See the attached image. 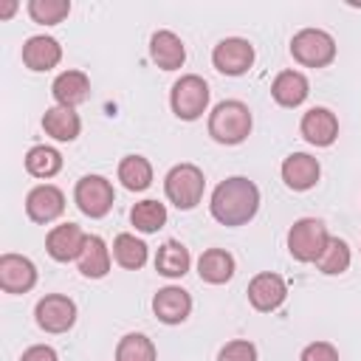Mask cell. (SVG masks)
Listing matches in <instances>:
<instances>
[{
  "mask_svg": "<svg viewBox=\"0 0 361 361\" xmlns=\"http://www.w3.org/2000/svg\"><path fill=\"white\" fill-rule=\"evenodd\" d=\"M259 209V189L254 180L234 175L214 186L209 212L220 226H245Z\"/></svg>",
  "mask_w": 361,
  "mask_h": 361,
  "instance_id": "6da1fadb",
  "label": "cell"
},
{
  "mask_svg": "<svg viewBox=\"0 0 361 361\" xmlns=\"http://www.w3.org/2000/svg\"><path fill=\"white\" fill-rule=\"evenodd\" d=\"M251 110L248 104L237 102V99H226L220 104H214V110L209 113V135L217 144H243L251 133Z\"/></svg>",
  "mask_w": 361,
  "mask_h": 361,
  "instance_id": "7a4b0ae2",
  "label": "cell"
},
{
  "mask_svg": "<svg viewBox=\"0 0 361 361\" xmlns=\"http://www.w3.org/2000/svg\"><path fill=\"white\" fill-rule=\"evenodd\" d=\"M203 189H206V178H203V169L195 164H178L164 178V192H166L169 203H175L183 212H189L200 203Z\"/></svg>",
  "mask_w": 361,
  "mask_h": 361,
  "instance_id": "3957f363",
  "label": "cell"
},
{
  "mask_svg": "<svg viewBox=\"0 0 361 361\" xmlns=\"http://www.w3.org/2000/svg\"><path fill=\"white\" fill-rule=\"evenodd\" d=\"M169 104H172V113L180 121L200 118L206 113V107H209V85H206V79H200L197 73L180 76L169 90Z\"/></svg>",
  "mask_w": 361,
  "mask_h": 361,
  "instance_id": "277c9868",
  "label": "cell"
},
{
  "mask_svg": "<svg viewBox=\"0 0 361 361\" xmlns=\"http://www.w3.org/2000/svg\"><path fill=\"white\" fill-rule=\"evenodd\" d=\"M290 56L305 68H324L336 59V39L322 28H302L290 39Z\"/></svg>",
  "mask_w": 361,
  "mask_h": 361,
  "instance_id": "5b68a950",
  "label": "cell"
},
{
  "mask_svg": "<svg viewBox=\"0 0 361 361\" xmlns=\"http://www.w3.org/2000/svg\"><path fill=\"white\" fill-rule=\"evenodd\" d=\"M327 226L316 217H302L288 231V251L296 262H316L327 245Z\"/></svg>",
  "mask_w": 361,
  "mask_h": 361,
  "instance_id": "8992f818",
  "label": "cell"
},
{
  "mask_svg": "<svg viewBox=\"0 0 361 361\" xmlns=\"http://www.w3.org/2000/svg\"><path fill=\"white\" fill-rule=\"evenodd\" d=\"M73 200H76V206H79L82 214H87V217H104L113 209L116 192H113V183L107 178H102V175H85V178L76 180Z\"/></svg>",
  "mask_w": 361,
  "mask_h": 361,
  "instance_id": "52a82bcc",
  "label": "cell"
},
{
  "mask_svg": "<svg viewBox=\"0 0 361 361\" xmlns=\"http://www.w3.org/2000/svg\"><path fill=\"white\" fill-rule=\"evenodd\" d=\"M212 65L226 76H243L254 65V45L243 37H226L214 45Z\"/></svg>",
  "mask_w": 361,
  "mask_h": 361,
  "instance_id": "ba28073f",
  "label": "cell"
},
{
  "mask_svg": "<svg viewBox=\"0 0 361 361\" xmlns=\"http://www.w3.org/2000/svg\"><path fill=\"white\" fill-rule=\"evenodd\" d=\"M34 316L45 333H68L76 322V305L62 293H48L37 302Z\"/></svg>",
  "mask_w": 361,
  "mask_h": 361,
  "instance_id": "9c48e42d",
  "label": "cell"
},
{
  "mask_svg": "<svg viewBox=\"0 0 361 361\" xmlns=\"http://www.w3.org/2000/svg\"><path fill=\"white\" fill-rule=\"evenodd\" d=\"M285 299H288V285H285V279H282L279 274H274V271H262V274H257V276L248 282V302H251V307L259 310V313L276 310Z\"/></svg>",
  "mask_w": 361,
  "mask_h": 361,
  "instance_id": "30bf717a",
  "label": "cell"
},
{
  "mask_svg": "<svg viewBox=\"0 0 361 361\" xmlns=\"http://www.w3.org/2000/svg\"><path fill=\"white\" fill-rule=\"evenodd\" d=\"M65 212V195L54 183H39L25 197V214L34 223H54Z\"/></svg>",
  "mask_w": 361,
  "mask_h": 361,
  "instance_id": "8fae6325",
  "label": "cell"
},
{
  "mask_svg": "<svg viewBox=\"0 0 361 361\" xmlns=\"http://www.w3.org/2000/svg\"><path fill=\"white\" fill-rule=\"evenodd\" d=\"M85 240H87V234L76 223H62V226H54L48 231L45 251L56 262H71V259H79V254L85 248Z\"/></svg>",
  "mask_w": 361,
  "mask_h": 361,
  "instance_id": "7c38bea8",
  "label": "cell"
},
{
  "mask_svg": "<svg viewBox=\"0 0 361 361\" xmlns=\"http://www.w3.org/2000/svg\"><path fill=\"white\" fill-rule=\"evenodd\" d=\"M37 285V268L23 254H3L0 257V288L6 293H25Z\"/></svg>",
  "mask_w": 361,
  "mask_h": 361,
  "instance_id": "4fadbf2b",
  "label": "cell"
},
{
  "mask_svg": "<svg viewBox=\"0 0 361 361\" xmlns=\"http://www.w3.org/2000/svg\"><path fill=\"white\" fill-rule=\"evenodd\" d=\"M302 138L313 147H330L338 138V118L327 107H310L299 121Z\"/></svg>",
  "mask_w": 361,
  "mask_h": 361,
  "instance_id": "5bb4252c",
  "label": "cell"
},
{
  "mask_svg": "<svg viewBox=\"0 0 361 361\" xmlns=\"http://www.w3.org/2000/svg\"><path fill=\"white\" fill-rule=\"evenodd\" d=\"M319 175H322V166H319V161H316L313 155H307V152H290V155L282 161V180H285V186L293 189V192H307V189H313L316 180H319Z\"/></svg>",
  "mask_w": 361,
  "mask_h": 361,
  "instance_id": "9a60e30c",
  "label": "cell"
},
{
  "mask_svg": "<svg viewBox=\"0 0 361 361\" xmlns=\"http://www.w3.org/2000/svg\"><path fill=\"white\" fill-rule=\"evenodd\" d=\"M152 313L164 324H180L192 313V296L178 285H166L152 296Z\"/></svg>",
  "mask_w": 361,
  "mask_h": 361,
  "instance_id": "2e32d148",
  "label": "cell"
},
{
  "mask_svg": "<svg viewBox=\"0 0 361 361\" xmlns=\"http://www.w3.org/2000/svg\"><path fill=\"white\" fill-rule=\"evenodd\" d=\"M149 56L161 71H178L186 62V45L175 31H155L149 37Z\"/></svg>",
  "mask_w": 361,
  "mask_h": 361,
  "instance_id": "e0dca14e",
  "label": "cell"
},
{
  "mask_svg": "<svg viewBox=\"0 0 361 361\" xmlns=\"http://www.w3.org/2000/svg\"><path fill=\"white\" fill-rule=\"evenodd\" d=\"M59 59H62V45L54 37L37 34L28 37L23 45V65L28 71H51L59 65Z\"/></svg>",
  "mask_w": 361,
  "mask_h": 361,
  "instance_id": "ac0fdd59",
  "label": "cell"
},
{
  "mask_svg": "<svg viewBox=\"0 0 361 361\" xmlns=\"http://www.w3.org/2000/svg\"><path fill=\"white\" fill-rule=\"evenodd\" d=\"M310 93V82L302 71H282L271 85V96L282 107H299Z\"/></svg>",
  "mask_w": 361,
  "mask_h": 361,
  "instance_id": "d6986e66",
  "label": "cell"
},
{
  "mask_svg": "<svg viewBox=\"0 0 361 361\" xmlns=\"http://www.w3.org/2000/svg\"><path fill=\"white\" fill-rule=\"evenodd\" d=\"M51 93H54L56 104H62V107H76V104H82V102L90 96V79H87V73H82V71H62V73L54 79Z\"/></svg>",
  "mask_w": 361,
  "mask_h": 361,
  "instance_id": "ffe728a7",
  "label": "cell"
},
{
  "mask_svg": "<svg viewBox=\"0 0 361 361\" xmlns=\"http://www.w3.org/2000/svg\"><path fill=\"white\" fill-rule=\"evenodd\" d=\"M76 265H79V274L87 276V279L107 276V271H110V248H107V243L99 234H87L85 248H82Z\"/></svg>",
  "mask_w": 361,
  "mask_h": 361,
  "instance_id": "44dd1931",
  "label": "cell"
},
{
  "mask_svg": "<svg viewBox=\"0 0 361 361\" xmlns=\"http://www.w3.org/2000/svg\"><path fill=\"white\" fill-rule=\"evenodd\" d=\"M42 130L56 141H73L79 135V130H82V121H79V113L73 107L54 104L42 116Z\"/></svg>",
  "mask_w": 361,
  "mask_h": 361,
  "instance_id": "7402d4cb",
  "label": "cell"
},
{
  "mask_svg": "<svg viewBox=\"0 0 361 361\" xmlns=\"http://www.w3.org/2000/svg\"><path fill=\"white\" fill-rule=\"evenodd\" d=\"M197 274L209 285H223L234 276V257L226 248H206L197 259Z\"/></svg>",
  "mask_w": 361,
  "mask_h": 361,
  "instance_id": "603a6c76",
  "label": "cell"
},
{
  "mask_svg": "<svg viewBox=\"0 0 361 361\" xmlns=\"http://www.w3.org/2000/svg\"><path fill=\"white\" fill-rule=\"evenodd\" d=\"M189 265H192L189 248L183 243H178V240H166L158 248V254H155V271L164 274V276H169V279L183 276L189 271Z\"/></svg>",
  "mask_w": 361,
  "mask_h": 361,
  "instance_id": "cb8c5ba5",
  "label": "cell"
},
{
  "mask_svg": "<svg viewBox=\"0 0 361 361\" xmlns=\"http://www.w3.org/2000/svg\"><path fill=\"white\" fill-rule=\"evenodd\" d=\"M118 180L130 192H144L152 183V164L144 155H124L118 164Z\"/></svg>",
  "mask_w": 361,
  "mask_h": 361,
  "instance_id": "d4e9b609",
  "label": "cell"
},
{
  "mask_svg": "<svg viewBox=\"0 0 361 361\" xmlns=\"http://www.w3.org/2000/svg\"><path fill=\"white\" fill-rule=\"evenodd\" d=\"M113 259L121 268H127V271H138L147 262V243L138 240L135 234H127L124 231V234H118L113 240Z\"/></svg>",
  "mask_w": 361,
  "mask_h": 361,
  "instance_id": "484cf974",
  "label": "cell"
},
{
  "mask_svg": "<svg viewBox=\"0 0 361 361\" xmlns=\"http://www.w3.org/2000/svg\"><path fill=\"white\" fill-rule=\"evenodd\" d=\"M25 169L28 175L34 178H54L59 169H62V155L54 149V147H45V144H37L25 152Z\"/></svg>",
  "mask_w": 361,
  "mask_h": 361,
  "instance_id": "4316f807",
  "label": "cell"
},
{
  "mask_svg": "<svg viewBox=\"0 0 361 361\" xmlns=\"http://www.w3.org/2000/svg\"><path fill=\"white\" fill-rule=\"evenodd\" d=\"M116 361H158V350L144 333H127L116 344Z\"/></svg>",
  "mask_w": 361,
  "mask_h": 361,
  "instance_id": "83f0119b",
  "label": "cell"
},
{
  "mask_svg": "<svg viewBox=\"0 0 361 361\" xmlns=\"http://www.w3.org/2000/svg\"><path fill=\"white\" fill-rule=\"evenodd\" d=\"M350 259H353L350 245L341 237H330L324 251H322V257L316 259V268L322 274H327V276H336V274H344L350 268Z\"/></svg>",
  "mask_w": 361,
  "mask_h": 361,
  "instance_id": "f1b7e54d",
  "label": "cell"
},
{
  "mask_svg": "<svg viewBox=\"0 0 361 361\" xmlns=\"http://www.w3.org/2000/svg\"><path fill=\"white\" fill-rule=\"evenodd\" d=\"M130 223L144 231V234H152L158 231L164 223H166V206L158 203V200H141L130 209Z\"/></svg>",
  "mask_w": 361,
  "mask_h": 361,
  "instance_id": "f546056e",
  "label": "cell"
},
{
  "mask_svg": "<svg viewBox=\"0 0 361 361\" xmlns=\"http://www.w3.org/2000/svg\"><path fill=\"white\" fill-rule=\"evenodd\" d=\"M28 14L39 25H56L71 14V3L68 0H31Z\"/></svg>",
  "mask_w": 361,
  "mask_h": 361,
  "instance_id": "4dcf8cb0",
  "label": "cell"
},
{
  "mask_svg": "<svg viewBox=\"0 0 361 361\" xmlns=\"http://www.w3.org/2000/svg\"><path fill=\"white\" fill-rule=\"evenodd\" d=\"M217 361H257V347L248 338H234L220 347Z\"/></svg>",
  "mask_w": 361,
  "mask_h": 361,
  "instance_id": "1f68e13d",
  "label": "cell"
},
{
  "mask_svg": "<svg viewBox=\"0 0 361 361\" xmlns=\"http://www.w3.org/2000/svg\"><path fill=\"white\" fill-rule=\"evenodd\" d=\"M299 361H338V350L330 341H310L302 350Z\"/></svg>",
  "mask_w": 361,
  "mask_h": 361,
  "instance_id": "d6a6232c",
  "label": "cell"
},
{
  "mask_svg": "<svg viewBox=\"0 0 361 361\" xmlns=\"http://www.w3.org/2000/svg\"><path fill=\"white\" fill-rule=\"evenodd\" d=\"M20 361H59V358H56V350H54V347H48V344H34V347H28V350L20 355Z\"/></svg>",
  "mask_w": 361,
  "mask_h": 361,
  "instance_id": "836d02e7",
  "label": "cell"
},
{
  "mask_svg": "<svg viewBox=\"0 0 361 361\" xmlns=\"http://www.w3.org/2000/svg\"><path fill=\"white\" fill-rule=\"evenodd\" d=\"M14 11H17V0H6V3L0 6V20H8Z\"/></svg>",
  "mask_w": 361,
  "mask_h": 361,
  "instance_id": "e575fe53",
  "label": "cell"
}]
</instances>
